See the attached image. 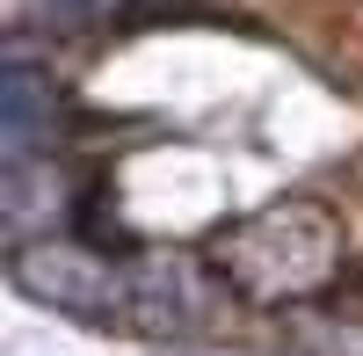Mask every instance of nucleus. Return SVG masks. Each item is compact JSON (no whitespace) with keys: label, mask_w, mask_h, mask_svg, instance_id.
I'll return each mask as SVG.
<instances>
[{"label":"nucleus","mask_w":363,"mask_h":356,"mask_svg":"<svg viewBox=\"0 0 363 356\" xmlns=\"http://www.w3.org/2000/svg\"><path fill=\"white\" fill-rule=\"evenodd\" d=\"M211 269L262 306H298L342 269V226L313 196H284L211 240Z\"/></svg>","instance_id":"obj_1"},{"label":"nucleus","mask_w":363,"mask_h":356,"mask_svg":"<svg viewBox=\"0 0 363 356\" xmlns=\"http://www.w3.org/2000/svg\"><path fill=\"white\" fill-rule=\"evenodd\" d=\"M218 284L196 255L182 247H145L131 269H124V320L145 335V342H196L218 328Z\"/></svg>","instance_id":"obj_2"},{"label":"nucleus","mask_w":363,"mask_h":356,"mask_svg":"<svg viewBox=\"0 0 363 356\" xmlns=\"http://www.w3.org/2000/svg\"><path fill=\"white\" fill-rule=\"evenodd\" d=\"M15 284L37 306H58L73 320H124V269H109V255L80 240H29L15 247Z\"/></svg>","instance_id":"obj_3"},{"label":"nucleus","mask_w":363,"mask_h":356,"mask_svg":"<svg viewBox=\"0 0 363 356\" xmlns=\"http://www.w3.org/2000/svg\"><path fill=\"white\" fill-rule=\"evenodd\" d=\"M58 131H66V109H58V87L15 51L8 73H0V138H8V160H51Z\"/></svg>","instance_id":"obj_4"},{"label":"nucleus","mask_w":363,"mask_h":356,"mask_svg":"<svg viewBox=\"0 0 363 356\" xmlns=\"http://www.w3.org/2000/svg\"><path fill=\"white\" fill-rule=\"evenodd\" d=\"M58 211H66V189H58L51 160H8V240L29 247L37 233H51Z\"/></svg>","instance_id":"obj_5"},{"label":"nucleus","mask_w":363,"mask_h":356,"mask_svg":"<svg viewBox=\"0 0 363 356\" xmlns=\"http://www.w3.org/2000/svg\"><path fill=\"white\" fill-rule=\"evenodd\" d=\"M131 0H37V15L51 22V29H102V22H116Z\"/></svg>","instance_id":"obj_6"},{"label":"nucleus","mask_w":363,"mask_h":356,"mask_svg":"<svg viewBox=\"0 0 363 356\" xmlns=\"http://www.w3.org/2000/svg\"><path fill=\"white\" fill-rule=\"evenodd\" d=\"M291 342H306V356H342L349 328L342 320H320V313H291Z\"/></svg>","instance_id":"obj_7"},{"label":"nucleus","mask_w":363,"mask_h":356,"mask_svg":"<svg viewBox=\"0 0 363 356\" xmlns=\"http://www.w3.org/2000/svg\"><path fill=\"white\" fill-rule=\"evenodd\" d=\"M160 356H233V349H174V342H160Z\"/></svg>","instance_id":"obj_8"}]
</instances>
